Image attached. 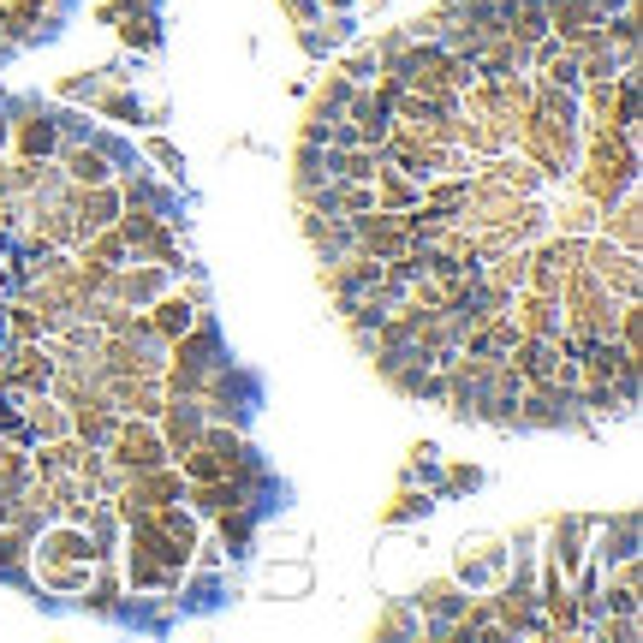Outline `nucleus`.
I'll return each mask as SVG.
<instances>
[{"instance_id":"nucleus-1","label":"nucleus","mask_w":643,"mask_h":643,"mask_svg":"<svg viewBox=\"0 0 643 643\" xmlns=\"http://www.w3.org/2000/svg\"><path fill=\"white\" fill-rule=\"evenodd\" d=\"M268 584H274V590H310V572H304V566H286V572L274 566V572H268Z\"/></svg>"}]
</instances>
